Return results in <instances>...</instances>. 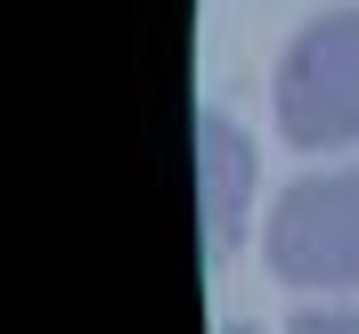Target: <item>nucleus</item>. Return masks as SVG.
Instances as JSON below:
<instances>
[{"instance_id": "2", "label": "nucleus", "mask_w": 359, "mask_h": 334, "mask_svg": "<svg viewBox=\"0 0 359 334\" xmlns=\"http://www.w3.org/2000/svg\"><path fill=\"white\" fill-rule=\"evenodd\" d=\"M269 269L286 286H359V163L294 179L269 212Z\"/></svg>"}, {"instance_id": "3", "label": "nucleus", "mask_w": 359, "mask_h": 334, "mask_svg": "<svg viewBox=\"0 0 359 334\" xmlns=\"http://www.w3.org/2000/svg\"><path fill=\"white\" fill-rule=\"evenodd\" d=\"M245 188H253V147L237 139L229 114H196V196H204V253L221 261L245 228Z\"/></svg>"}, {"instance_id": "1", "label": "nucleus", "mask_w": 359, "mask_h": 334, "mask_svg": "<svg viewBox=\"0 0 359 334\" xmlns=\"http://www.w3.org/2000/svg\"><path fill=\"white\" fill-rule=\"evenodd\" d=\"M278 131L286 147H351L359 139V8L302 25L278 66Z\"/></svg>"}, {"instance_id": "5", "label": "nucleus", "mask_w": 359, "mask_h": 334, "mask_svg": "<svg viewBox=\"0 0 359 334\" xmlns=\"http://www.w3.org/2000/svg\"><path fill=\"white\" fill-rule=\"evenodd\" d=\"M229 334H245V326H229Z\"/></svg>"}, {"instance_id": "4", "label": "nucleus", "mask_w": 359, "mask_h": 334, "mask_svg": "<svg viewBox=\"0 0 359 334\" xmlns=\"http://www.w3.org/2000/svg\"><path fill=\"white\" fill-rule=\"evenodd\" d=\"M286 334H359V310H302Z\"/></svg>"}]
</instances>
